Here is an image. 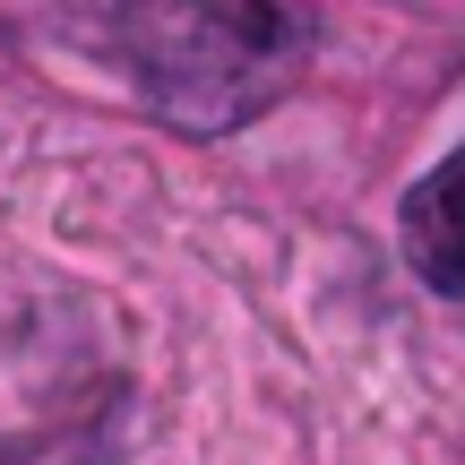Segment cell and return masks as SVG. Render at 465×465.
<instances>
[{
  "label": "cell",
  "mask_w": 465,
  "mask_h": 465,
  "mask_svg": "<svg viewBox=\"0 0 465 465\" xmlns=\"http://www.w3.org/2000/svg\"><path fill=\"white\" fill-rule=\"evenodd\" d=\"M104 44L173 121L224 130L276 95L302 52V0H86Z\"/></svg>",
  "instance_id": "obj_1"
},
{
  "label": "cell",
  "mask_w": 465,
  "mask_h": 465,
  "mask_svg": "<svg viewBox=\"0 0 465 465\" xmlns=\"http://www.w3.org/2000/svg\"><path fill=\"white\" fill-rule=\"evenodd\" d=\"M405 267L440 293H465V147L440 155L414 190H405V216H397Z\"/></svg>",
  "instance_id": "obj_2"
}]
</instances>
